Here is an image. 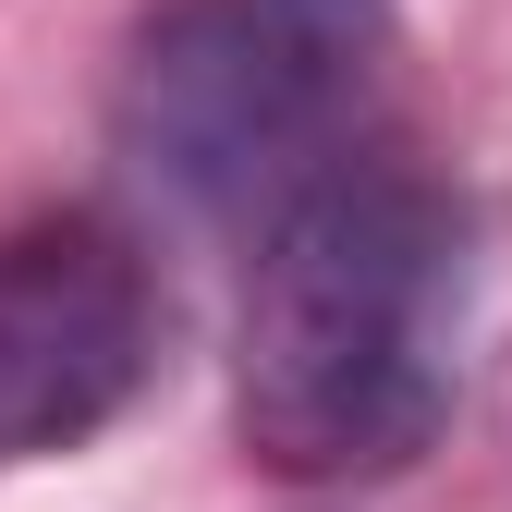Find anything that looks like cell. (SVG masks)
Instances as JSON below:
<instances>
[{
  "mask_svg": "<svg viewBox=\"0 0 512 512\" xmlns=\"http://www.w3.org/2000/svg\"><path fill=\"white\" fill-rule=\"evenodd\" d=\"M476 208L415 159H330L256 220L232 330V427L269 476L366 488L403 476L464 391Z\"/></svg>",
  "mask_w": 512,
  "mask_h": 512,
  "instance_id": "6da1fadb",
  "label": "cell"
},
{
  "mask_svg": "<svg viewBox=\"0 0 512 512\" xmlns=\"http://www.w3.org/2000/svg\"><path fill=\"white\" fill-rule=\"evenodd\" d=\"M391 74V0H171L135 37L110 135L183 220H269L354 159Z\"/></svg>",
  "mask_w": 512,
  "mask_h": 512,
  "instance_id": "7a4b0ae2",
  "label": "cell"
},
{
  "mask_svg": "<svg viewBox=\"0 0 512 512\" xmlns=\"http://www.w3.org/2000/svg\"><path fill=\"white\" fill-rule=\"evenodd\" d=\"M159 366V281L135 232L49 208L0 232V476L86 452Z\"/></svg>",
  "mask_w": 512,
  "mask_h": 512,
  "instance_id": "3957f363",
  "label": "cell"
}]
</instances>
